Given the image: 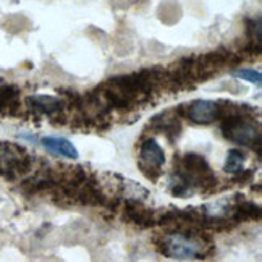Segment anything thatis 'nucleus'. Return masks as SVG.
I'll return each mask as SVG.
<instances>
[{"mask_svg": "<svg viewBox=\"0 0 262 262\" xmlns=\"http://www.w3.org/2000/svg\"><path fill=\"white\" fill-rule=\"evenodd\" d=\"M162 253L178 260H193L203 257V243L185 233H172L162 239Z\"/></svg>", "mask_w": 262, "mask_h": 262, "instance_id": "nucleus-1", "label": "nucleus"}, {"mask_svg": "<svg viewBox=\"0 0 262 262\" xmlns=\"http://www.w3.org/2000/svg\"><path fill=\"white\" fill-rule=\"evenodd\" d=\"M29 167H31V159L25 154L21 147L8 143L0 144V175H21L28 172Z\"/></svg>", "mask_w": 262, "mask_h": 262, "instance_id": "nucleus-2", "label": "nucleus"}, {"mask_svg": "<svg viewBox=\"0 0 262 262\" xmlns=\"http://www.w3.org/2000/svg\"><path fill=\"white\" fill-rule=\"evenodd\" d=\"M165 164V152L154 139H147L141 146L139 152V165L143 168V172L146 173L147 170L156 172V175L160 173V168Z\"/></svg>", "mask_w": 262, "mask_h": 262, "instance_id": "nucleus-3", "label": "nucleus"}, {"mask_svg": "<svg viewBox=\"0 0 262 262\" xmlns=\"http://www.w3.org/2000/svg\"><path fill=\"white\" fill-rule=\"evenodd\" d=\"M224 133L228 139L235 141L239 144H246V146H253L254 143H259V131L254 128V125L241 122H230L227 126H224Z\"/></svg>", "mask_w": 262, "mask_h": 262, "instance_id": "nucleus-4", "label": "nucleus"}, {"mask_svg": "<svg viewBox=\"0 0 262 262\" xmlns=\"http://www.w3.org/2000/svg\"><path fill=\"white\" fill-rule=\"evenodd\" d=\"M41 144L54 156H62L67 159H78L79 152L78 149L73 146L72 141H68L67 138L60 136H47L41 139Z\"/></svg>", "mask_w": 262, "mask_h": 262, "instance_id": "nucleus-5", "label": "nucleus"}, {"mask_svg": "<svg viewBox=\"0 0 262 262\" xmlns=\"http://www.w3.org/2000/svg\"><path fill=\"white\" fill-rule=\"evenodd\" d=\"M188 115L194 123H212L217 117V104L212 100H194L189 107Z\"/></svg>", "mask_w": 262, "mask_h": 262, "instance_id": "nucleus-6", "label": "nucleus"}, {"mask_svg": "<svg viewBox=\"0 0 262 262\" xmlns=\"http://www.w3.org/2000/svg\"><path fill=\"white\" fill-rule=\"evenodd\" d=\"M28 102H33V108L47 115L57 112V110L62 107V102H60L58 99L50 97V96H34V97H29Z\"/></svg>", "mask_w": 262, "mask_h": 262, "instance_id": "nucleus-7", "label": "nucleus"}, {"mask_svg": "<svg viewBox=\"0 0 262 262\" xmlns=\"http://www.w3.org/2000/svg\"><path fill=\"white\" fill-rule=\"evenodd\" d=\"M126 215H128L129 220H133L135 224H141V225L154 224L152 214H150L147 209L141 207L136 203H128V206H126Z\"/></svg>", "mask_w": 262, "mask_h": 262, "instance_id": "nucleus-8", "label": "nucleus"}, {"mask_svg": "<svg viewBox=\"0 0 262 262\" xmlns=\"http://www.w3.org/2000/svg\"><path fill=\"white\" fill-rule=\"evenodd\" d=\"M243 165H245V154L241 152L238 149H231L228 150V156H227V162L224 170L227 173L231 175H236L239 172H243Z\"/></svg>", "mask_w": 262, "mask_h": 262, "instance_id": "nucleus-9", "label": "nucleus"}, {"mask_svg": "<svg viewBox=\"0 0 262 262\" xmlns=\"http://www.w3.org/2000/svg\"><path fill=\"white\" fill-rule=\"evenodd\" d=\"M233 75L239 79H245L248 83H254L257 86H260V79H262V75L260 72L254 68H238L233 72Z\"/></svg>", "mask_w": 262, "mask_h": 262, "instance_id": "nucleus-10", "label": "nucleus"}]
</instances>
